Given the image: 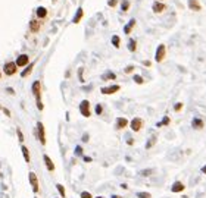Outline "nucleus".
<instances>
[{"label": "nucleus", "instance_id": "393cba45", "mask_svg": "<svg viewBox=\"0 0 206 198\" xmlns=\"http://www.w3.org/2000/svg\"><path fill=\"white\" fill-rule=\"evenodd\" d=\"M169 122H171V119L168 118V116H165L162 122H158V123H156V126H158V128H161V126H164V125H168Z\"/></svg>", "mask_w": 206, "mask_h": 198}, {"label": "nucleus", "instance_id": "bb28decb", "mask_svg": "<svg viewBox=\"0 0 206 198\" xmlns=\"http://www.w3.org/2000/svg\"><path fill=\"white\" fill-rule=\"evenodd\" d=\"M155 142H156V137H152V138H150V141L146 144V148H150V147H153V145H155Z\"/></svg>", "mask_w": 206, "mask_h": 198}, {"label": "nucleus", "instance_id": "423d86ee", "mask_svg": "<svg viewBox=\"0 0 206 198\" xmlns=\"http://www.w3.org/2000/svg\"><path fill=\"white\" fill-rule=\"evenodd\" d=\"M37 135L40 139L41 145H46V134H44V125L41 122H37Z\"/></svg>", "mask_w": 206, "mask_h": 198}, {"label": "nucleus", "instance_id": "49530a36", "mask_svg": "<svg viewBox=\"0 0 206 198\" xmlns=\"http://www.w3.org/2000/svg\"><path fill=\"white\" fill-rule=\"evenodd\" d=\"M112 198H122V197H119V195H112Z\"/></svg>", "mask_w": 206, "mask_h": 198}, {"label": "nucleus", "instance_id": "2f4dec72", "mask_svg": "<svg viewBox=\"0 0 206 198\" xmlns=\"http://www.w3.org/2000/svg\"><path fill=\"white\" fill-rule=\"evenodd\" d=\"M134 82H137V84H143L144 81H143V78H141L140 75H134Z\"/></svg>", "mask_w": 206, "mask_h": 198}, {"label": "nucleus", "instance_id": "58836bf2", "mask_svg": "<svg viewBox=\"0 0 206 198\" xmlns=\"http://www.w3.org/2000/svg\"><path fill=\"white\" fill-rule=\"evenodd\" d=\"M116 4V0H109V6H115Z\"/></svg>", "mask_w": 206, "mask_h": 198}, {"label": "nucleus", "instance_id": "f03ea898", "mask_svg": "<svg viewBox=\"0 0 206 198\" xmlns=\"http://www.w3.org/2000/svg\"><path fill=\"white\" fill-rule=\"evenodd\" d=\"M28 181H30V185H31V188H33L34 194H37V192L40 191V186H39V178H37V175H36L34 172H30V173H28Z\"/></svg>", "mask_w": 206, "mask_h": 198}, {"label": "nucleus", "instance_id": "09e8293b", "mask_svg": "<svg viewBox=\"0 0 206 198\" xmlns=\"http://www.w3.org/2000/svg\"><path fill=\"white\" fill-rule=\"evenodd\" d=\"M0 78H1V74H0Z\"/></svg>", "mask_w": 206, "mask_h": 198}, {"label": "nucleus", "instance_id": "6e6552de", "mask_svg": "<svg viewBox=\"0 0 206 198\" xmlns=\"http://www.w3.org/2000/svg\"><path fill=\"white\" fill-rule=\"evenodd\" d=\"M130 126H131V129H132L134 132H138V131L141 129V126H143V120H141L140 118H134L132 120H131Z\"/></svg>", "mask_w": 206, "mask_h": 198}, {"label": "nucleus", "instance_id": "f3484780", "mask_svg": "<svg viewBox=\"0 0 206 198\" xmlns=\"http://www.w3.org/2000/svg\"><path fill=\"white\" fill-rule=\"evenodd\" d=\"M21 150H22V154H24V160L27 161V163H30L31 161V156H30V150L25 147V145H22L21 147Z\"/></svg>", "mask_w": 206, "mask_h": 198}, {"label": "nucleus", "instance_id": "a878e982", "mask_svg": "<svg viewBox=\"0 0 206 198\" xmlns=\"http://www.w3.org/2000/svg\"><path fill=\"white\" fill-rule=\"evenodd\" d=\"M153 172H155L153 169H144V170H141V172H140V175H141V176H150Z\"/></svg>", "mask_w": 206, "mask_h": 198}, {"label": "nucleus", "instance_id": "4c0bfd02", "mask_svg": "<svg viewBox=\"0 0 206 198\" xmlns=\"http://www.w3.org/2000/svg\"><path fill=\"white\" fill-rule=\"evenodd\" d=\"M1 110H3V113H4L6 116H10V112H9L7 109H1Z\"/></svg>", "mask_w": 206, "mask_h": 198}, {"label": "nucleus", "instance_id": "7ed1b4c3", "mask_svg": "<svg viewBox=\"0 0 206 198\" xmlns=\"http://www.w3.org/2000/svg\"><path fill=\"white\" fill-rule=\"evenodd\" d=\"M16 71H18V66L15 65V62H7V63H4V66H3V72H4L7 77L15 75Z\"/></svg>", "mask_w": 206, "mask_h": 198}, {"label": "nucleus", "instance_id": "4be33fe9", "mask_svg": "<svg viewBox=\"0 0 206 198\" xmlns=\"http://www.w3.org/2000/svg\"><path fill=\"white\" fill-rule=\"evenodd\" d=\"M135 48H137V43H135L134 38H131L128 41V50L130 51H135Z\"/></svg>", "mask_w": 206, "mask_h": 198}, {"label": "nucleus", "instance_id": "cd10ccee", "mask_svg": "<svg viewBox=\"0 0 206 198\" xmlns=\"http://www.w3.org/2000/svg\"><path fill=\"white\" fill-rule=\"evenodd\" d=\"M112 44H114L116 48L119 47V37H118V35H114V37H112Z\"/></svg>", "mask_w": 206, "mask_h": 198}, {"label": "nucleus", "instance_id": "f257e3e1", "mask_svg": "<svg viewBox=\"0 0 206 198\" xmlns=\"http://www.w3.org/2000/svg\"><path fill=\"white\" fill-rule=\"evenodd\" d=\"M31 91H33V94H34V97H36L37 109H39V110H43L44 106H43V103H41V82L40 81H34V82H33Z\"/></svg>", "mask_w": 206, "mask_h": 198}, {"label": "nucleus", "instance_id": "f8f14e48", "mask_svg": "<svg viewBox=\"0 0 206 198\" xmlns=\"http://www.w3.org/2000/svg\"><path fill=\"white\" fill-rule=\"evenodd\" d=\"M184 188H186V186H184V184H183V182H180V181H177V182H174V185L171 186V191L177 194V192H183V191H184Z\"/></svg>", "mask_w": 206, "mask_h": 198}, {"label": "nucleus", "instance_id": "3c124183", "mask_svg": "<svg viewBox=\"0 0 206 198\" xmlns=\"http://www.w3.org/2000/svg\"><path fill=\"white\" fill-rule=\"evenodd\" d=\"M161 1H162V0H161Z\"/></svg>", "mask_w": 206, "mask_h": 198}, {"label": "nucleus", "instance_id": "0eeeda50", "mask_svg": "<svg viewBox=\"0 0 206 198\" xmlns=\"http://www.w3.org/2000/svg\"><path fill=\"white\" fill-rule=\"evenodd\" d=\"M165 53H166V48H165L164 44H161L158 48H156V54H155V60L156 62H162L165 59Z\"/></svg>", "mask_w": 206, "mask_h": 198}, {"label": "nucleus", "instance_id": "2eb2a0df", "mask_svg": "<svg viewBox=\"0 0 206 198\" xmlns=\"http://www.w3.org/2000/svg\"><path fill=\"white\" fill-rule=\"evenodd\" d=\"M189 7L191 10H200L202 6L199 4V0H189Z\"/></svg>", "mask_w": 206, "mask_h": 198}, {"label": "nucleus", "instance_id": "a19ab883", "mask_svg": "<svg viewBox=\"0 0 206 198\" xmlns=\"http://www.w3.org/2000/svg\"><path fill=\"white\" fill-rule=\"evenodd\" d=\"M84 161H85V163H90V161H91V157H84Z\"/></svg>", "mask_w": 206, "mask_h": 198}, {"label": "nucleus", "instance_id": "aec40b11", "mask_svg": "<svg viewBox=\"0 0 206 198\" xmlns=\"http://www.w3.org/2000/svg\"><path fill=\"white\" fill-rule=\"evenodd\" d=\"M115 78H116V75H115L114 72H106V74L102 75V79H103V81H111V79H115Z\"/></svg>", "mask_w": 206, "mask_h": 198}, {"label": "nucleus", "instance_id": "ea45409f", "mask_svg": "<svg viewBox=\"0 0 206 198\" xmlns=\"http://www.w3.org/2000/svg\"><path fill=\"white\" fill-rule=\"evenodd\" d=\"M82 141L85 142V141H88V135L87 134H84V137H82Z\"/></svg>", "mask_w": 206, "mask_h": 198}, {"label": "nucleus", "instance_id": "c03bdc74", "mask_svg": "<svg viewBox=\"0 0 206 198\" xmlns=\"http://www.w3.org/2000/svg\"><path fill=\"white\" fill-rule=\"evenodd\" d=\"M6 91H7V92H9V94H13V90H12V88H7V90H6Z\"/></svg>", "mask_w": 206, "mask_h": 198}, {"label": "nucleus", "instance_id": "8fccbe9b", "mask_svg": "<svg viewBox=\"0 0 206 198\" xmlns=\"http://www.w3.org/2000/svg\"><path fill=\"white\" fill-rule=\"evenodd\" d=\"M0 109H1V107H0Z\"/></svg>", "mask_w": 206, "mask_h": 198}, {"label": "nucleus", "instance_id": "39448f33", "mask_svg": "<svg viewBox=\"0 0 206 198\" xmlns=\"http://www.w3.org/2000/svg\"><path fill=\"white\" fill-rule=\"evenodd\" d=\"M28 63H30V56H28V54H19L18 59H16V62H15V65H16L18 68H24V66H27Z\"/></svg>", "mask_w": 206, "mask_h": 198}, {"label": "nucleus", "instance_id": "603ef678", "mask_svg": "<svg viewBox=\"0 0 206 198\" xmlns=\"http://www.w3.org/2000/svg\"><path fill=\"white\" fill-rule=\"evenodd\" d=\"M36 198H37V197H36Z\"/></svg>", "mask_w": 206, "mask_h": 198}, {"label": "nucleus", "instance_id": "c85d7f7f", "mask_svg": "<svg viewBox=\"0 0 206 198\" xmlns=\"http://www.w3.org/2000/svg\"><path fill=\"white\" fill-rule=\"evenodd\" d=\"M137 197L138 198H152V195H150L149 192H138Z\"/></svg>", "mask_w": 206, "mask_h": 198}, {"label": "nucleus", "instance_id": "1a4fd4ad", "mask_svg": "<svg viewBox=\"0 0 206 198\" xmlns=\"http://www.w3.org/2000/svg\"><path fill=\"white\" fill-rule=\"evenodd\" d=\"M119 85H111V87H105V88H102L100 91H102V94H105V95H109V94H114V92H116V91H119Z\"/></svg>", "mask_w": 206, "mask_h": 198}, {"label": "nucleus", "instance_id": "c756f323", "mask_svg": "<svg viewBox=\"0 0 206 198\" xmlns=\"http://www.w3.org/2000/svg\"><path fill=\"white\" fill-rule=\"evenodd\" d=\"M102 113H103V106H102V104H97V106H96V115L100 116Z\"/></svg>", "mask_w": 206, "mask_h": 198}, {"label": "nucleus", "instance_id": "4468645a", "mask_svg": "<svg viewBox=\"0 0 206 198\" xmlns=\"http://www.w3.org/2000/svg\"><path fill=\"white\" fill-rule=\"evenodd\" d=\"M128 126V120L125 118H118L116 119V129H124Z\"/></svg>", "mask_w": 206, "mask_h": 198}, {"label": "nucleus", "instance_id": "412c9836", "mask_svg": "<svg viewBox=\"0 0 206 198\" xmlns=\"http://www.w3.org/2000/svg\"><path fill=\"white\" fill-rule=\"evenodd\" d=\"M33 66H34V63H31L28 68H25V69H24V72L21 74V77H22V78H27V77H28L31 72H33Z\"/></svg>", "mask_w": 206, "mask_h": 198}, {"label": "nucleus", "instance_id": "37998d69", "mask_svg": "<svg viewBox=\"0 0 206 198\" xmlns=\"http://www.w3.org/2000/svg\"><path fill=\"white\" fill-rule=\"evenodd\" d=\"M143 65H144V66H150V62H147V60H146V62H143Z\"/></svg>", "mask_w": 206, "mask_h": 198}, {"label": "nucleus", "instance_id": "dca6fc26", "mask_svg": "<svg viewBox=\"0 0 206 198\" xmlns=\"http://www.w3.org/2000/svg\"><path fill=\"white\" fill-rule=\"evenodd\" d=\"M191 126H193L194 129H202V128H203V120L199 119V118H194L193 122H191Z\"/></svg>", "mask_w": 206, "mask_h": 198}, {"label": "nucleus", "instance_id": "5701e85b", "mask_svg": "<svg viewBox=\"0 0 206 198\" xmlns=\"http://www.w3.org/2000/svg\"><path fill=\"white\" fill-rule=\"evenodd\" d=\"M81 18H82V7H80V9H78V12H77V15L74 16V19H72V22H74V24H78Z\"/></svg>", "mask_w": 206, "mask_h": 198}, {"label": "nucleus", "instance_id": "6ab92c4d", "mask_svg": "<svg viewBox=\"0 0 206 198\" xmlns=\"http://www.w3.org/2000/svg\"><path fill=\"white\" fill-rule=\"evenodd\" d=\"M37 16L44 19V18L47 16V9H46V7H41V6H40V7L37 9Z\"/></svg>", "mask_w": 206, "mask_h": 198}, {"label": "nucleus", "instance_id": "7c9ffc66", "mask_svg": "<svg viewBox=\"0 0 206 198\" xmlns=\"http://www.w3.org/2000/svg\"><path fill=\"white\" fill-rule=\"evenodd\" d=\"M16 134H18V138H19V142H24V134H22V131L18 128L16 129Z\"/></svg>", "mask_w": 206, "mask_h": 198}, {"label": "nucleus", "instance_id": "473e14b6", "mask_svg": "<svg viewBox=\"0 0 206 198\" xmlns=\"http://www.w3.org/2000/svg\"><path fill=\"white\" fill-rule=\"evenodd\" d=\"M80 197H81V198H93V195H91L90 192H87V191H82Z\"/></svg>", "mask_w": 206, "mask_h": 198}, {"label": "nucleus", "instance_id": "20e7f679", "mask_svg": "<svg viewBox=\"0 0 206 198\" xmlns=\"http://www.w3.org/2000/svg\"><path fill=\"white\" fill-rule=\"evenodd\" d=\"M80 112L84 118H90L91 116V112H90V101L88 100H82L80 103Z\"/></svg>", "mask_w": 206, "mask_h": 198}, {"label": "nucleus", "instance_id": "e433bc0d", "mask_svg": "<svg viewBox=\"0 0 206 198\" xmlns=\"http://www.w3.org/2000/svg\"><path fill=\"white\" fill-rule=\"evenodd\" d=\"M121 7H122V10H128V7H130V3H128V1H124Z\"/></svg>", "mask_w": 206, "mask_h": 198}, {"label": "nucleus", "instance_id": "f704fd0d", "mask_svg": "<svg viewBox=\"0 0 206 198\" xmlns=\"http://www.w3.org/2000/svg\"><path fill=\"white\" fill-rule=\"evenodd\" d=\"M132 71H134V66H132V65H130V66L125 68V74H131Z\"/></svg>", "mask_w": 206, "mask_h": 198}, {"label": "nucleus", "instance_id": "9d476101", "mask_svg": "<svg viewBox=\"0 0 206 198\" xmlns=\"http://www.w3.org/2000/svg\"><path fill=\"white\" fill-rule=\"evenodd\" d=\"M40 28H41V22L40 21H37V19H33L31 22H30V31L31 33H39L40 31Z\"/></svg>", "mask_w": 206, "mask_h": 198}, {"label": "nucleus", "instance_id": "79ce46f5", "mask_svg": "<svg viewBox=\"0 0 206 198\" xmlns=\"http://www.w3.org/2000/svg\"><path fill=\"white\" fill-rule=\"evenodd\" d=\"M121 188H122V189H128V185H125V184H122V185H121Z\"/></svg>", "mask_w": 206, "mask_h": 198}, {"label": "nucleus", "instance_id": "de8ad7c7", "mask_svg": "<svg viewBox=\"0 0 206 198\" xmlns=\"http://www.w3.org/2000/svg\"><path fill=\"white\" fill-rule=\"evenodd\" d=\"M96 198H103V197H96Z\"/></svg>", "mask_w": 206, "mask_h": 198}, {"label": "nucleus", "instance_id": "ddd939ff", "mask_svg": "<svg viewBox=\"0 0 206 198\" xmlns=\"http://www.w3.org/2000/svg\"><path fill=\"white\" fill-rule=\"evenodd\" d=\"M165 7H166V6H165L162 1H155V3H153V6H152V9H153V12H155V13H161V12H164Z\"/></svg>", "mask_w": 206, "mask_h": 198}, {"label": "nucleus", "instance_id": "a211bd4d", "mask_svg": "<svg viewBox=\"0 0 206 198\" xmlns=\"http://www.w3.org/2000/svg\"><path fill=\"white\" fill-rule=\"evenodd\" d=\"M134 25H135V19H131V21L127 24V27L124 28V33H125V34H130V33H131V30L134 28Z\"/></svg>", "mask_w": 206, "mask_h": 198}, {"label": "nucleus", "instance_id": "72a5a7b5", "mask_svg": "<svg viewBox=\"0 0 206 198\" xmlns=\"http://www.w3.org/2000/svg\"><path fill=\"white\" fill-rule=\"evenodd\" d=\"M75 156H82V147L78 145V147L75 148Z\"/></svg>", "mask_w": 206, "mask_h": 198}, {"label": "nucleus", "instance_id": "b1692460", "mask_svg": "<svg viewBox=\"0 0 206 198\" xmlns=\"http://www.w3.org/2000/svg\"><path fill=\"white\" fill-rule=\"evenodd\" d=\"M56 189H58V192H59V195H60V197H62V198H65L66 192H65V188H63V185L58 184V185H56Z\"/></svg>", "mask_w": 206, "mask_h": 198}, {"label": "nucleus", "instance_id": "a18cd8bd", "mask_svg": "<svg viewBox=\"0 0 206 198\" xmlns=\"http://www.w3.org/2000/svg\"><path fill=\"white\" fill-rule=\"evenodd\" d=\"M202 172H203V173H206V166H203V167H202Z\"/></svg>", "mask_w": 206, "mask_h": 198}, {"label": "nucleus", "instance_id": "c9c22d12", "mask_svg": "<svg viewBox=\"0 0 206 198\" xmlns=\"http://www.w3.org/2000/svg\"><path fill=\"white\" fill-rule=\"evenodd\" d=\"M181 109H183V103H177V104H175V107H174V110H175V112H180Z\"/></svg>", "mask_w": 206, "mask_h": 198}, {"label": "nucleus", "instance_id": "9b49d317", "mask_svg": "<svg viewBox=\"0 0 206 198\" xmlns=\"http://www.w3.org/2000/svg\"><path fill=\"white\" fill-rule=\"evenodd\" d=\"M43 160H44V164H46V169H47L49 172H53V170H55V163L52 161V158L49 157L47 154H44V156H43Z\"/></svg>", "mask_w": 206, "mask_h": 198}]
</instances>
